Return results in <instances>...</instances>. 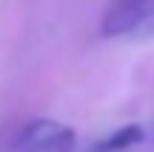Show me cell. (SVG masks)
<instances>
[{
  "label": "cell",
  "mask_w": 154,
  "mask_h": 152,
  "mask_svg": "<svg viewBox=\"0 0 154 152\" xmlns=\"http://www.w3.org/2000/svg\"><path fill=\"white\" fill-rule=\"evenodd\" d=\"M77 144V132L63 121L54 118H34L17 132V152H72Z\"/></svg>",
  "instance_id": "6da1fadb"
},
{
  "label": "cell",
  "mask_w": 154,
  "mask_h": 152,
  "mask_svg": "<svg viewBox=\"0 0 154 152\" xmlns=\"http://www.w3.org/2000/svg\"><path fill=\"white\" fill-rule=\"evenodd\" d=\"M154 0H111L106 6V15L100 20V32L106 37L131 34L143 26V20L151 15Z\"/></svg>",
  "instance_id": "7a4b0ae2"
},
{
  "label": "cell",
  "mask_w": 154,
  "mask_h": 152,
  "mask_svg": "<svg viewBox=\"0 0 154 152\" xmlns=\"http://www.w3.org/2000/svg\"><path fill=\"white\" fill-rule=\"evenodd\" d=\"M143 141V126L140 124H126L120 129H114L109 138L94 144V152H126Z\"/></svg>",
  "instance_id": "3957f363"
},
{
  "label": "cell",
  "mask_w": 154,
  "mask_h": 152,
  "mask_svg": "<svg viewBox=\"0 0 154 152\" xmlns=\"http://www.w3.org/2000/svg\"><path fill=\"white\" fill-rule=\"evenodd\" d=\"M134 34H143V37H154V9H151V15L143 20V26H140Z\"/></svg>",
  "instance_id": "277c9868"
}]
</instances>
